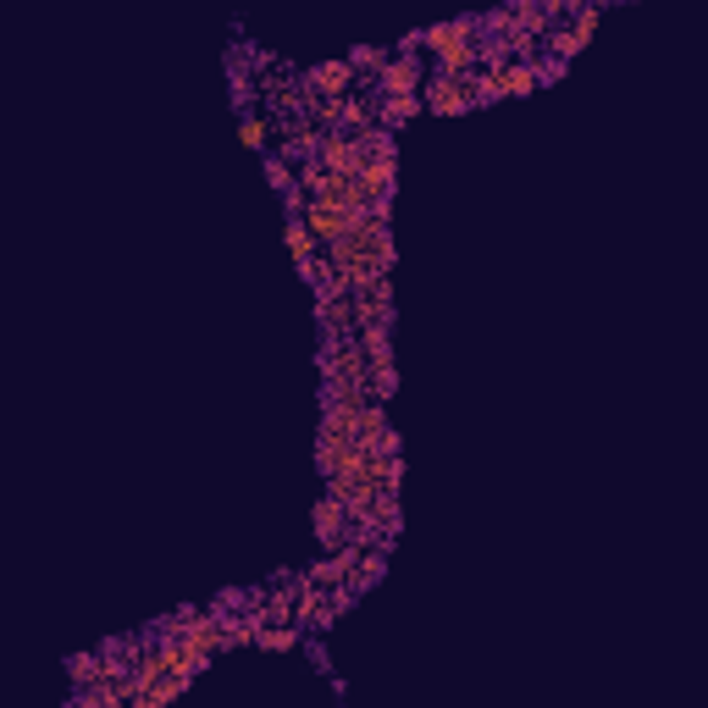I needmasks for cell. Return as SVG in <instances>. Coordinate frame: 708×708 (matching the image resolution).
I'll use <instances>...</instances> for the list:
<instances>
[{
    "mask_svg": "<svg viewBox=\"0 0 708 708\" xmlns=\"http://www.w3.org/2000/svg\"><path fill=\"white\" fill-rule=\"evenodd\" d=\"M421 106L437 111V116H465V111H476L481 100H476L470 72H437V78L421 88Z\"/></svg>",
    "mask_w": 708,
    "mask_h": 708,
    "instance_id": "1",
    "label": "cell"
},
{
    "mask_svg": "<svg viewBox=\"0 0 708 708\" xmlns=\"http://www.w3.org/2000/svg\"><path fill=\"white\" fill-rule=\"evenodd\" d=\"M377 95H382V100L421 95V61H415V56H387V67L377 72Z\"/></svg>",
    "mask_w": 708,
    "mask_h": 708,
    "instance_id": "3",
    "label": "cell"
},
{
    "mask_svg": "<svg viewBox=\"0 0 708 708\" xmlns=\"http://www.w3.org/2000/svg\"><path fill=\"white\" fill-rule=\"evenodd\" d=\"M255 642H260V647H272V653H288V647L299 642V620H293V626H260Z\"/></svg>",
    "mask_w": 708,
    "mask_h": 708,
    "instance_id": "6",
    "label": "cell"
},
{
    "mask_svg": "<svg viewBox=\"0 0 708 708\" xmlns=\"http://www.w3.org/2000/svg\"><path fill=\"white\" fill-rule=\"evenodd\" d=\"M598 17H603V6H592V0H587V6H582V17H575L570 28H559L548 44H554V61H570V56H582L587 51V39L598 33Z\"/></svg>",
    "mask_w": 708,
    "mask_h": 708,
    "instance_id": "4",
    "label": "cell"
},
{
    "mask_svg": "<svg viewBox=\"0 0 708 708\" xmlns=\"http://www.w3.org/2000/svg\"><path fill=\"white\" fill-rule=\"evenodd\" d=\"M421 111V95H405V100H382V127H398Z\"/></svg>",
    "mask_w": 708,
    "mask_h": 708,
    "instance_id": "7",
    "label": "cell"
},
{
    "mask_svg": "<svg viewBox=\"0 0 708 708\" xmlns=\"http://www.w3.org/2000/svg\"><path fill=\"white\" fill-rule=\"evenodd\" d=\"M288 249H293V266H299V277H304V283H316L327 260H321V238L310 233V221H304V210H299V205L288 210Z\"/></svg>",
    "mask_w": 708,
    "mask_h": 708,
    "instance_id": "2",
    "label": "cell"
},
{
    "mask_svg": "<svg viewBox=\"0 0 708 708\" xmlns=\"http://www.w3.org/2000/svg\"><path fill=\"white\" fill-rule=\"evenodd\" d=\"M310 95H327V100H343L349 88H354V61H321V67H310Z\"/></svg>",
    "mask_w": 708,
    "mask_h": 708,
    "instance_id": "5",
    "label": "cell"
},
{
    "mask_svg": "<svg viewBox=\"0 0 708 708\" xmlns=\"http://www.w3.org/2000/svg\"><path fill=\"white\" fill-rule=\"evenodd\" d=\"M238 133H244V144H249L255 155H266V122H260V116H249V111H244V122H238Z\"/></svg>",
    "mask_w": 708,
    "mask_h": 708,
    "instance_id": "8",
    "label": "cell"
}]
</instances>
